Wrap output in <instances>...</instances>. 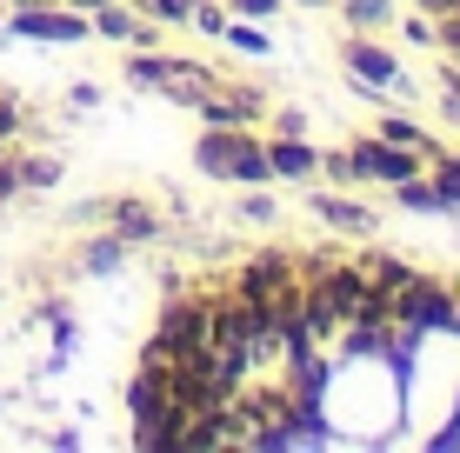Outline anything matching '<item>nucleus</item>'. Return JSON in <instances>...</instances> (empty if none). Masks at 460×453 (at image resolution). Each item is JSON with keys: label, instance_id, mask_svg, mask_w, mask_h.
I'll use <instances>...</instances> for the list:
<instances>
[{"label": "nucleus", "instance_id": "nucleus-1", "mask_svg": "<svg viewBox=\"0 0 460 453\" xmlns=\"http://www.w3.org/2000/svg\"><path fill=\"white\" fill-rule=\"evenodd\" d=\"M294 267L307 274V320L321 327V334H341V327H380L387 320V307H380V293L367 287V274L360 267H341L334 254H294Z\"/></svg>", "mask_w": 460, "mask_h": 453}, {"label": "nucleus", "instance_id": "nucleus-2", "mask_svg": "<svg viewBox=\"0 0 460 453\" xmlns=\"http://www.w3.org/2000/svg\"><path fill=\"white\" fill-rule=\"evenodd\" d=\"M200 174L214 180H247V187H267L274 180V161H267V140H253L247 127H208L194 147Z\"/></svg>", "mask_w": 460, "mask_h": 453}, {"label": "nucleus", "instance_id": "nucleus-3", "mask_svg": "<svg viewBox=\"0 0 460 453\" xmlns=\"http://www.w3.org/2000/svg\"><path fill=\"white\" fill-rule=\"evenodd\" d=\"M214 353H247V361L280 353V334H274V320H267V307L247 301V293L214 301Z\"/></svg>", "mask_w": 460, "mask_h": 453}, {"label": "nucleus", "instance_id": "nucleus-4", "mask_svg": "<svg viewBox=\"0 0 460 453\" xmlns=\"http://www.w3.org/2000/svg\"><path fill=\"white\" fill-rule=\"evenodd\" d=\"M147 353H161V361H200V353H214V301H167L161 334L147 340Z\"/></svg>", "mask_w": 460, "mask_h": 453}, {"label": "nucleus", "instance_id": "nucleus-5", "mask_svg": "<svg viewBox=\"0 0 460 453\" xmlns=\"http://www.w3.org/2000/svg\"><path fill=\"white\" fill-rule=\"evenodd\" d=\"M380 307H387L394 327H407V334H440V327H454V293L440 287V280H401L394 293H380Z\"/></svg>", "mask_w": 460, "mask_h": 453}, {"label": "nucleus", "instance_id": "nucleus-6", "mask_svg": "<svg viewBox=\"0 0 460 453\" xmlns=\"http://www.w3.org/2000/svg\"><path fill=\"white\" fill-rule=\"evenodd\" d=\"M120 74H127L134 87H161V93H173L181 107H194L200 93L214 87V74L200 67V60H173V54H127Z\"/></svg>", "mask_w": 460, "mask_h": 453}, {"label": "nucleus", "instance_id": "nucleus-7", "mask_svg": "<svg viewBox=\"0 0 460 453\" xmlns=\"http://www.w3.org/2000/svg\"><path fill=\"white\" fill-rule=\"evenodd\" d=\"M13 34H21V40H60V47H74V40L93 34V21L54 0V7H13Z\"/></svg>", "mask_w": 460, "mask_h": 453}, {"label": "nucleus", "instance_id": "nucleus-8", "mask_svg": "<svg viewBox=\"0 0 460 453\" xmlns=\"http://www.w3.org/2000/svg\"><path fill=\"white\" fill-rule=\"evenodd\" d=\"M288 287H300V267H294V254H253L241 280H234V293H247V301H280Z\"/></svg>", "mask_w": 460, "mask_h": 453}, {"label": "nucleus", "instance_id": "nucleus-9", "mask_svg": "<svg viewBox=\"0 0 460 453\" xmlns=\"http://www.w3.org/2000/svg\"><path fill=\"white\" fill-rule=\"evenodd\" d=\"M354 153V180H407V174H420V153L414 147H394V140H360V147H347Z\"/></svg>", "mask_w": 460, "mask_h": 453}, {"label": "nucleus", "instance_id": "nucleus-10", "mask_svg": "<svg viewBox=\"0 0 460 453\" xmlns=\"http://www.w3.org/2000/svg\"><path fill=\"white\" fill-rule=\"evenodd\" d=\"M341 60H347V74H354V81H367V87H401V60H394L387 47H367V40H354Z\"/></svg>", "mask_w": 460, "mask_h": 453}, {"label": "nucleus", "instance_id": "nucleus-11", "mask_svg": "<svg viewBox=\"0 0 460 453\" xmlns=\"http://www.w3.org/2000/svg\"><path fill=\"white\" fill-rule=\"evenodd\" d=\"M200 120H208V127H253V120H261V100H253V93H200Z\"/></svg>", "mask_w": 460, "mask_h": 453}, {"label": "nucleus", "instance_id": "nucleus-12", "mask_svg": "<svg viewBox=\"0 0 460 453\" xmlns=\"http://www.w3.org/2000/svg\"><path fill=\"white\" fill-rule=\"evenodd\" d=\"M267 161H274V174H280V180H314V174H321V153H314L300 134L267 140Z\"/></svg>", "mask_w": 460, "mask_h": 453}, {"label": "nucleus", "instance_id": "nucleus-13", "mask_svg": "<svg viewBox=\"0 0 460 453\" xmlns=\"http://www.w3.org/2000/svg\"><path fill=\"white\" fill-rule=\"evenodd\" d=\"M101 213L114 221V233H120L127 247H134V240H154V233H161V213H147L140 200H101Z\"/></svg>", "mask_w": 460, "mask_h": 453}, {"label": "nucleus", "instance_id": "nucleus-14", "mask_svg": "<svg viewBox=\"0 0 460 453\" xmlns=\"http://www.w3.org/2000/svg\"><path fill=\"white\" fill-rule=\"evenodd\" d=\"M307 207L321 213L327 227H341V233H367L374 227V213L360 207V200H347V194H307Z\"/></svg>", "mask_w": 460, "mask_h": 453}, {"label": "nucleus", "instance_id": "nucleus-15", "mask_svg": "<svg viewBox=\"0 0 460 453\" xmlns=\"http://www.w3.org/2000/svg\"><path fill=\"white\" fill-rule=\"evenodd\" d=\"M87 21H93V34H107V40H147V47H154V27L140 21V13L114 7V0H107V7H93Z\"/></svg>", "mask_w": 460, "mask_h": 453}, {"label": "nucleus", "instance_id": "nucleus-16", "mask_svg": "<svg viewBox=\"0 0 460 453\" xmlns=\"http://www.w3.org/2000/svg\"><path fill=\"white\" fill-rule=\"evenodd\" d=\"M360 274H367V287H374V293H394L401 280H414V267H407L401 254H374V260H367Z\"/></svg>", "mask_w": 460, "mask_h": 453}, {"label": "nucleus", "instance_id": "nucleus-17", "mask_svg": "<svg viewBox=\"0 0 460 453\" xmlns=\"http://www.w3.org/2000/svg\"><path fill=\"white\" fill-rule=\"evenodd\" d=\"M380 140H394V147H414L420 161H427V153H440V147H434V140H427L407 114H387V120H380Z\"/></svg>", "mask_w": 460, "mask_h": 453}, {"label": "nucleus", "instance_id": "nucleus-18", "mask_svg": "<svg viewBox=\"0 0 460 453\" xmlns=\"http://www.w3.org/2000/svg\"><path fill=\"white\" fill-rule=\"evenodd\" d=\"M434 161V194L440 207H460V153H427Z\"/></svg>", "mask_w": 460, "mask_h": 453}, {"label": "nucleus", "instance_id": "nucleus-19", "mask_svg": "<svg viewBox=\"0 0 460 453\" xmlns=\"http://www.w3.org/2000/svg\"><path fill=\"white\" fill-rule=\"evenodd\" d=\"M394 194H401V207H414V213H440V194H434V180H420V174L394 180Z\"/></svg>", "mask_w": 460, "mask_h": 453}, {"label": "nucleus", "instance_id": "nucleus-20", "mask_svg": "<svg viewBox=\"0 0 460 453\" xmlns=\"http://www.w3.org/2000/svg\"><path fill=\"white\" fill-rule=\"evenodd\" d=\"M81 260H87V274H114L120 260H127V240H120V233H107V240H93Z\"/></svg>", "mask_w": 460, "mask_h": 453}, {"label": "nucleus", "instance_id": "nucleus-21", "mask_svg": "<svg viewBox=\"0 0 460 453\" xmlns=\"http://www.w3.org/2000/svg\"><path fill=\"white\" fill-rule=\"evenodd\" d=\"M54 180H60L54 153H21V187H54Z\"/></svg>", "mask_w": 460, "mask_h": 453}, {"label": "nucleus", "instance_id": "nucleus-22", "mask_svg": "<svg viewBox=\"0 0 460 453\" xmlns=\"http://www.w3.org/2000/svg\"><path fill=\"white\" fill-rule=\"evenodd\" d=\"M21 127H27V107L0 87V147H13V140H21Z\"/></svg>", "mask_w": 460, "mask_h": 453}, {"label": "nucleus", "instance_id": "nucleus-23", "mask_svg": "<svg viewBox=\"0 0 460 453\" xmlns=\"http://www.w3.org/2000/svg\"><path fill=\"white\" fill-rule=\"evenodd\" d=\"M347 21H354V27H387L394 0H347Z\"/></svg>", "mask_w": 460, "mask_h": 453}, {"label": "nucleus", "instance_id": "nucleus-24", "mask_svg": "<svg viewBox=\"0 0 460 453\" xmlns=\"http://www.w3.org/2000/svg\"><path fill=\"white\" fill-rule=\"evenodd\" d=\"M220 40H234L241 54H267V34H261V27H247V21H227V34H220Z\"/></svg>", "mask_w": 460, "mask_h": 453}, {"label": "nucleus", "instance_id": "nucleus-25", "mask_svg": "<svg viewBox=\"0 0 460 453\" xmlns=\"http://www.w3.org/2000/svg\"><path fill=\"white\" fill-rule=\"evenodd\" d=\"M140 7H147L154 21H194V7H200V0H140Z\"/></svg>", "mask_w": 460, "mask_h": 453}, {"label": "nucleus", "instance_id": "nucleus-26", "mask_svg": "<svg viewBox=\"0 0 460 453\" xmlns=\"http://www.w3.org/2000/svg\"><path fill=\"white\" fill-rule=\"evenodd\" d=\"M187 27H200V34H227V13H220V7H194V21H187Z\"/></svg>", "mask_w": 460, "mask_h": 453}, {"label": "nucleus", "instance_id": "nucleus-27", "mask_svg": "<svg viewBox=\"0 0 460 453\" xmlns=\"http://www.w3.org/2000/svg\"><path fill=\"white\" fill-rule=\"evenodd\" d=\"M321 174L347 187V180H354V153H327V161H321Z\"/></svg>", "mask_w": 460, "mask_h": 453}, {"label": "nucleus", "instance_id": "nucleus-28", "mask_svg": "<svg viewBox=\"0 0 460 453\" xmlns=\"http://www.w3.org/2000/svg\"><path fill=\"white\" fill-rule=\"evenodd\" d=\"M274 7H280V0H234V13H241V21H267Z\"/></svg>", "mask_w": 460, "mask_h": 453}, {"label": "nucleus", "instance_id": "nucleus-29", "mask_svg": "<svg viewBox=\"0 0 460 453\" xmlns=\"http://www.w3.org/2000/svg\"><path fill=\"white\" fill-rule=\"evenodd\" d=\"M60 7H74V13H93V7H107V0H60Z\"/></svg>", "mask_w": 460, "mask_h": 453}, {"label": "nucleus", "instance_id": "nucleus-30", "mask_svg": "<svg viewBox=\"0 0 460 453\" xmlns=\"http://www.w3.org/2000/svg\"><path fill=\"white\" fill-rule=\"evenodd\" d=\"M414 7H427V13H447V7H460V0H414Z\"/></svg>", "mask_w": 460, "mask_h": 453}, {"label": "nucleus", "instance_id": "nucleus-31", "mask_svg": "<svg viewBox=\"0 0 460 453\" xmlns=\"http://www.w3.org/2000/svg\"><path fill=\"white\" fill-rule=\"evenodd\" d=\"M7 7H54V0H7Z\"/></svg>", "mask_w": 460, "mask_h": 453}, {"label": "nucleus", "instance_id": "nucleus-32", "mask_svg": "<svg viewBox=\"0 0 460 453\" xmlns=\"http://www.w3.org/2000/svg\"><path fill=\"white\" fill-rule=\"evenodd\" d=\"M307 7H321V0H307Z\"/></svg>", "mask_w": 460, "mask_h": 453}]
</instances>
